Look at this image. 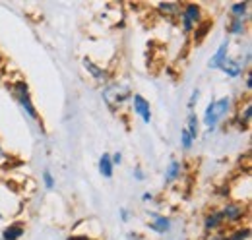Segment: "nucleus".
<instances>
[{
  "label": "nucleus",
  "mask_w": 252,
  "mask_h": 240,
  "mask_svg": "<svg viewBox=\"0 0 252 240\" xmlns=\"http://www.w3.org/2000/svg\"><path fill=\"white\" fill-rule=\"evenodd\" d=\"M8 90L12 93L14 101L18 103L20 111L24 113V117L30 120L32 124L39 126L43 130V124H41V117H39V111L33 103V97H32V90H30V84L24 80V78H16L8 84Z\"/></svg>",
  "instance_id": "1"
},
{
  "label": "nucleus",
  "mask_w": 252,
  "mask_h": 240,
  "mask_svg": "<svg viewBox=\"0 0 252 240\" xmlns=\"http://www.w3.org/2000/svg\"><path fill=\"white\" fill-rule=\"evenodd\" d=\"M220 211L223 215L225 227H229V229L249 225L251 210H249V204H245V202H239V200H233V198L225 200V202H221Z\"/></svg>",
  "instance_id": "2"
},
{
  "label": "nucleus",
  "mask_w": 252,
  "mask_h": 240,
  "mask_svg": "<svg viewBox=\"0 0 252 240\" xmlns=\"http://www.w3.org/2000/svg\"><path fill=\"white\" fill-rule=\"evenodd\" d=\"M130 97H132V90L128 86H121L119 82L111 80L103 86L101 90V99L105 101V105L111 109V111H117V109H123L126 103H130Z\"/></svg>",
  "instance_id": "3"
},
{
  "label": "nucleus",
  "mask_w": 252,
  "mask_h": 240,
  "mask_svg": "<svg viewBox=\"0 0 252 240\" xmlns=\"http://www.w3.org/2000/svg\"><path fill=\"white\" fill-rule=\"evenodd\" d=\"M204 10L200 4L196 2H183L181 6V14H179V26H181V31L185 35H192L194 30L204 22Z\"/></svg>",
  "instance_id": "4"
},
{
  "label": "nucleus",
  "mask_w": 252,
  "mask_h": 240,
  "mask_svg": "<svg viewBox=\"0 0 252 240\" xmlns=\"http://www.w3.org/2000/svg\"><path fill=\"white\" fill-rule=\"evenodd\" d=\"M148 231L158 235V237H165L173 231V219L171 215H165L161 211L156 210H148Z\"/></svg>",
  "instance_id": "5"
},
{
  "label": "nucleus",
  "mask_w": 252,
  "mask_h": 240,
  "mask_svg": "<svg viewBox=\"0 0 252 240\" xmlns=\"http://www.w3.org/2000/svg\"><path fill=\"white\" fill-rule=\"evenodd\" d=\"M130 111L134 113V117H138L144 124H152V120H154L152 103L142 93H132V97H130Z\"/></svg>",
  "instance_id": "6"
},
{
  "label": "nucleus",
  "mask_w": 252,
  "mask_h": 240,
  "mask_svg": "<svg viewBox=\"0 0 252 240\" xmlns=\"http://www.w3.org/2000/svg\"><path fill=\"white\" fill-rule=\"evenodd\" d=\"M227 229L225 223H223V215H221L220 208H210V210L204 211L202 215V231L206 237L218 233V231H223Z\"/></svg>",
  "instance_id": "7"
},
{
  "label": "nucleus",
  "mask_w": 252,
  "mask_h": 240,
  "mask_svg": "<svg viewBox=\"0 0 252 240\" xmlns=\"http://www.w3.org/2000/svg\"><path fill=\"white\" fill-rule=\"evenodd\" d=\"M82 66H84V70L88 72V76L97 82V84H107V82H111V74H109V70L105 68V66H101L99 62H95L94 59H90V57H84L82 59Z\"/></svg>",
  "instance_id": "8"
},
{
  "label": "nucleus",
  "mask_w": 252,
  "mask_h": 240,
  "mask_svg": "<svg viewBox=\"0 0 252 240\" xmlns=\"http://www.w3.org/2000/svg\"><path fill=\"white\" fill-rule=\"evenodd\" d=\"M251 225H243V227H235V229H223L218 231L206 240H251Z\"/></svg>",
  "instance_id": "9"
},
{
  "label": "nucleus",
  "mask_w": 252,
  "mask_h": 240,
  "mask_svg": "<svg viewBox=\"0 0 252 240\" xmlns=\"http://www.w3.org/2000/svg\"><path fill=\"white\" fill-rule=\"evenodd\" d=\"M220 72L225 74V78H229V80H239L249 72V66L243 62L241 57H229L225 60V64L221 66Z\"/></svg>",
  "instance_id": "10"
},
{
  "label": "nucleus",
  "mask_w": 252,
  "mask_h": 240,
  "mask_svg": "<svg viewBox=\"0 0 252 240\" xmlns=\"http://www.w3.org/2000/svg\"><path fill=\"white\" fill-rule=\"evenodd\" d=\"M231 39H223L220 45H218V49L214 51V55L210 57V60H208V68L210 70H218L220 72L221 70V66L225 64V60L231 57Z\"/></svg>",
  "instance_id": "11"
},
{
  "label": "nucleus",
  "mask_w": 252,
  "mask_h": 240,
  "mask_svg": "<svg viewBox=\"0 0 252 240\" xmlns=\"http://www.w3.org/2000/svg\"><path fill=\"white\" fill-rule=\"evenodd\" d=\"M183 175H185V163L179 161V159H171L165 165V171H163V184L165 186H173V184H177L179 180L183 179Z\"/></svg>",
  "instance_id": "12"
},
{
  "label": "nucleus",
  "mask_w": 252,
  "mask_h": 240,
  "mask_svg": "<svg viewBox=\"0 0 252 240\" xmlns=\"http://www.w3.org/2000/svg\"><path fill=\"white\" fill-rule=\"evenodd\" d=\"M26 237V223L24 221H10L0 231V240H22Z\"/></svg>",
  "instance_id": "13"
},
{
  "label": "nucleus",
  "mask_w": 252,
  "mask_h": 240,
  "mask_svg": "<svg viewBox=\"0 0 252 240\" xmlns=\"http://www.w3.org/2000/svg\"><path fill=\"white\" fill-rule=\"evenodd\" d=\"M214 103H216V117L220 120V124L221 120L231 117L233 111H235V99H233V95H221L218 99H214Z\"/></svg>",
  "instance_id": "14"
},
{
  "label": "nucleus",
  "mask_w": 252,
  "mask_h": 240,
  "mask_svg": "<svg viewBox=\"0 0 252 240\" xmlns=\"http://www.w3.org/2000/svg\"><path fill=\"white\" fill-rule=\"evenodd\" d=\"M181 6H183V2H158L156 12L167 22H177L179 14H181Z\"/></svg>",
  "instance_id": "15"
},
{
  "label": "nucleus",
  "mask_w": 252,
  "mask_h": 240,
  "mask_svg": "<svg viewBox=\"0 0 252 240\" xmlns=\"http://www.w3.org/2000/svg\"><path fill=\"white\" fill-rule=\"evenodd\" d=\"M225 33L227 39L233 37H245L249 33V20H237V18H229L225 24Z\"/></svg>",
  "instance_id": "16"
},
{
  "label": "nucleus",
  "mask_w": 252,
  "mask_h": 240,
  "mask_svg": "<svg viewBox=\"0 0 252 240\" xmlns=\"http://www.w3.org/2000/svg\"><path fill=\"white\" fill-rule=\"evenodd\" d=\"M251 122H252V103L247 99V101L239 107L237 117L233 119V124H235L239 130H247V128L251 126Z\"/></svg>",
  "instance_id": "17"
},
{
  "label": "nucleus",
  "mask_w": 252,
  "mask_h": 240,
  "mask_svg": "<svg viewBox=\"0 0 252 240\" xmlns=\"http://www.w3.org/2000/svg\"><path fill=\"white\" fill-rule=\"evenodd\" d=\"M251 2L241 0V2H231L229 4V18L237 20H251Z\"/></svg>",
  "instance_id": "18"
},
{
  "label": "nucleus",
  "mask_w": 252,
  "mask_h": 240,
  "mask_svg": "<svg viewBox=\"0 0 252 240\" xmlns=\"http://www.w3.org/2000/svg\"><path fill=\"white\" fill-rule=\"evenodd\" d=\"M97 171H99V175L105 180H111L115 177V165L111 161V153H107V151L101 153V157L97 161Z\"/></svg>",
  "instance_id": "19"
},
{
  "label": "nucleus",
  "mask_w": 252,
  "mask_h": 240,
  "mask_svg": "<svg viewBox=\"0 0 252 240\" xmlns=\"http://www.w3.org/2000/svg\"><path fill=\"white\" fill-rule=\"evenodd\" d=\"M185 130L189 132L190 138H192L194 142H198L200 132H202V124H200V117L196 115V111H194V113H189L187 122H185Z\"/></svg>",
  "instance_id": "20"
},
{
  "label": "nucleus",
  "mask_w": 252,
  "mask_h": 240,
  "mask_svg": "<svg viewBox=\"0 0 252 240\" xmlns=\"http://www.w3.org/2000/svg\"><path fill=\"white\" fill-rule=\"evenodd\" d=\"M210 30H212V22H210V20H204V22L194 30V33H192V41H194L196 45H200V43L208 37Z\"/></svg>",
  "instance_id": "21"
},
{
  "label": "nucleus",
  "mask_w": 252,
  "mask_h": 240,
  "mask_svg": "<svg viewBox=\"0 0 252 240\" xmlns=\"http://www.w3.org/2000/svg\"><path fill=\"white\" fill-rule=\"evenodd\" d=\"M41 184H43V188L47 192H53L57 188V177H55V173L51 169H43V173H41Z\"/></svg>",
  "instance_id": "22"
},
{
  "label": "nucleus",
  "mask_w": 252,
  "mask_h": 240,
  "mask_svg": "<svg viewBox=\"0 0 252 240\" xmlns=\"http://www.w3.org/2000/svg\"><path fill=\"white\" fill-rule=\"evenodd\" d=\"M179 146H181V151H185V153H190V151L194 150V146H196V142L190 138V134L185 128L179 134Z\"/></svg>",
  "instance_id": "23"
},
{
  "label": "nucleus",
  "mask_w": 252,
  "mask_h": 240,
  "mask_svg": "<svg viewBox=\"0 0 252 240\" xmlns=\"http://www.w3.org/2000/svg\"><path fill=\"white\" fill-rule=\"evenodd\" d=\"M200 97H202V90H200V88H194L189 97V103H187L189 113H194V111H196V107H198V103H200Z\"/></svg>",
  "instance_id": "24"
},
{
  "label": "nucleus",
  "mask_w": 252,
  "mask_h": 240,
  "mask_svg": "<svg viewBox=\"0 0 252 240\" xmlns=\"http://www.w3.org/2000/svg\"><path fill=\"white\" fill-rule=\"evenodd\" d=\"M132 179L136 180V182H146V180H148V173H146V169H144L142 165H136V167L132 169Z\"/></svg>",
  "instance_id": "25"
},
{
  "label": "nucleus",
  "mask_w": 252,
  "mask_h": 240,
  "mask_svg": "<svg viewBox=\"0 0 252 240\" xmlns=\"http://www.w3.org/2000/svg\"><path fill=\"white\" fill-rule=\"evenodd\" d=\"M140 202L142 204H154L156 202V192H150V190H146V192H142V196H140Z\"/></svg>",
  "instance_id": "26"
},
{
  "label": "nucleus",
  "mask_w": 252,
  "mask_h": 240,
  "mask_svg": "<svg viewBox=\"0 0 252 240\" xmlns=\"http://www.w3.org/2000/svg\"><path fill=\"white\" fill-rule=\"evenodd\" d=\"M119 219L123 223H130L132 221V211H130V208H119Z\"/></svg>",
  "instance_id": "27"
},
{
  "label": "nucleus",
  "mask_w": 252,
  "mask_h": 240,
  "mask_svg": "<svg viewBox=\"0 0 252 240\" xmlns=\"http://www.w3.org/2000/svg\"><path fill=\"white\" fill-rule=\"evenodd\" d=\"M12 161V155L6 151V148L2 146V142H0V167H4L6 163H10Z\"/></svg>",
  "instance_id": "28"
},
{
  "label": "nucleus",
  "mask_w": 252,
  "mask_h": 240,
  "mask_svg": "<svg viewBox=\"0 0 252 240\" xmlns=\"http://www.w3.org/2000/svg\"><path fill=\"white\" fill-rule=\"evenodd\" d=\"M111 161H113L115 169H117V167H121V165H123V161H125L123 151H113V153H111Z\"/></svg>",
  "instance_id": "29"
},
{
  "label": "nucleus",
  "mask_w": 252,
  "mask_h": 240,
  "mask_svg": "<svg viewBox=\"0 0 252 240\" xmlns=\"http://www.w3.org/2000/svg\"><path fill=\"white\" fill-rule=\"evenodd\" d=\"M66 240H95L92 235H88V233H72V235H68Z\"/></svg>",
  "instance_id": "30"
},
{
  "label": "nucleus",
  "mask_w": 252,
  "mask_h": 240,
  "mask_svg": "<svg viewBox=\"0 0 252 240\" xmlns=\"http://www.w3.org/2000/svg\"><path fill=\"white\" fill-rule=\"evenodd\" d=\"M125 240H146V235H142V233H138V231H128Z\"/></svg>",
  "instance_id": "31"
},
{
  "label": "nucleus",
  "mask_w": 252,
  "mask_h": 240,
  "mask_svg": "<svg viewBox=\"0 0 252 240\" xmlns=\"http://www.w3.org/2000/svg\"><path fill=\"white\" fill-rule=\"evenodd\" d=\"M243 78H245V93L249 95V93H251V90H252V74H251V70H249V72H247Z\"/></svg>",
  "instance_id": "32"
},
{
  "label": "nucleus",
  "mask_w": 252,
  "mask_h": 240,
  "mask_svg": "<svg viewBox=\"0 0 252 240\" xmlns=\"http://www.w3.org/2000/svg\"><path fill=\"white\" fill-rule=\"evenodd\" d=\"M4 64H6V59H4V57H2V53H0V68H2Z\"/></svg>",
  "instance_id": "33"
},
{
  "label": "nucleus",
  "mask_w": 252,
  "mask_h": 240,
  "mask_svg": "<svg viewBox=\"0 0 252 240\" xmlns=\"http://www.w3.org/2000/svg\"><path fill=\"white\" fill-rule=\"evenodd\" d=\"M4 219H6V215H4L2 211H0V221H4Z\"/></svg>",
  "instance_id": "34"
},
{
  "label": "nucleus",
  "mask_w": 252,
  "mask_h": 240,
  "mask_svg": "<svg viewBox=\"0 0 252 240\" xmlns=\"http://www.w3.org/2000/svg\"><path fill=\"white\" fill-rule=\"evenodd\" d=\"M0 80H2V76H0Z\"/></svg>",
  "instance_id": "35"
}]
</instances>
